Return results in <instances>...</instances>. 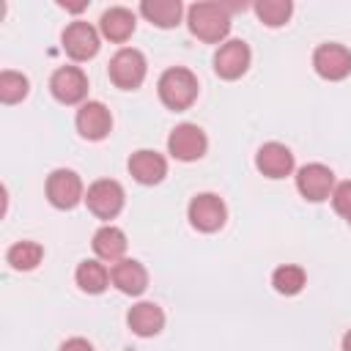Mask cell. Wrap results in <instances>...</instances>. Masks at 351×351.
<instances>
[{
  "instance_id": "obj_1",
  "label": "cell",
  "mask_w": 351,
  "mask_h": 351,
  "mask_svg": "<svg viewBox=\"0 0 351 351\" xmlns=\"http://www.w3.org/2000/svg\"><path fill=\"white\" fill-rule=\"evenodd\" d=\"M189 33L206 44H219L230 33V14L228 5L219 3H195L186 11Z\"/></svg>"
},
{
  "instance_id": "obj_2",
  "label": "cell",
  "mask_w": 351,
  "mask_h": 351,
  "mask_svg": "<svg viewBox=\"0 0 351 351\" xmlns=\"http://www.w3.org/2000/svg\"><path fill=\"white\" fill-rule=\"evenodd\" d=\"M156 90H159V99H162V104L167 110L181 112V110L192 107V101L197 99L200 85H197V77L189 69L173 66V69L162 71V77L156 82Z\"/></svg>"
},
{
  "instance_id": "obj_3",
  "label": "cell",
  "mask_w": 351,
  "mask_h": 351,
  "mask_svg": "<svg viewBox=\"0 0 351 351\" xmlns=\"http://www.w3.org/2000/svg\"><path fill=\"white\" fill-rule=\"evenodd\" d=\"M145 55L134 47H123L118 49L112 58H110V80L115 82V88H123V90H134L143 85L145 80Z\"/></svg>"
},
{
  "instance_id": "obj_4",
  "label": "cell",
  "mask_w": 351,
  "mask_h": 351,
  "mask_svg": "<svg viewBox=\"0 0 351 351\" xmlns=\"http://www.w3.org/2000/svg\"><path fill=\"white\" fill-rule=\"evenodd\" d=\"M186 217H189V222H192L195 230H200V233H214V230H219V228L225 225L228 208H225V203H222L219 195H214V192H200V195H195V197L189 200Z\"/></svg>"
},
{
  "instance_id": "obj_5",
  "label": "cell",
  "mask_w": 351,
  "mask_h": 351,
  "mask_svg": "<svg viewBox=\"0 0 351 351\" xmlns=\"http://www.w3.org/2000/svg\"><path fill=\"white\" fill-rule=\"evenodd\" d=\"M123 186L112 178H99L88 186L85 192V203H88V211L96 214L99 219H112L121 214L123 208Z\"/></svg>"
},
{
  "instance_id": "obj_6",
  "label": "cell",
  "mask_w": 351,
  "mask_h": 351,
  "mask_svg": "<svg viewBox=\"0 0 351 351\" xmlns=\"http://www.w3.org/2000/svg\"><path fill=\"white\" fill-rule=\"evenodd\" d=\"M208 140L197 123H178L167 137V151L178 162H195L206 154Z\"/></svg>"
},
{
  "instance_id": "obj_7",
  "label": "cell",
  "mask_w": 351,
  "mask_h": 351,
  "mask_svg": "<svg viewBox=\"0 0 351 351\" xmlns=\"http://www.w3.org/2000/svg\"><path fill=\"white\" fill-rule=\"evenodd\" d=\"M296 189L310 203H321V200L332 197V189H335V173H332V167H326L321 162H310V165L299 167V173H296Z\"/></svg>"
},
{
  "instance_id": "obj_8",
  "label": "cell",
  "mask_w": 351,
  "mask_h": 351,
  "mask_svg": "<svg viewBox=\"0 0 351 351\" xmlns=\"http://www.w3.org/2000/svg\"><path fill=\"white\" fill-rule=\"evenodd\" d=\"M47 197L55 208H63V211L74 208L80 200H85L82 197V178L69 167L52 170L47 178Z\"/></svg>"
},
{
  "instance_id": "obj_9",
  "label": "cell",
  "mask_w": 351,
  "mask_h": 351,
  "mask_svg": "<svg viewBox=\"0 0 351 351\" xmlns=\"http://www.w3.org/2000/svg\"><path fill=\"white\" fill-rule=\"evenodd\" d=\"M313 69L324 80H346L351 74V49L343 44H321L313 52Z\"/></svg>"
},
{
  "instance_id": "obj_10",
  "label": "cell",
  "mask_w": 351,
  "mask_h": 351,
  "mask_svg": "<svg viewBox=\"0 0 351 351\" xmlns=\"http://www.w3.org/2000/svg\"><path fill=\"white\" fill-rule=\"evenodd\" d=\"M49 93L60 104H80L88 96V77L77 66H60L49 77Z\"/></svg>"
},
{
  "instance_id": "obj_11",
  "label": "cell",
  "mask_w": 351,
  "mask_h": 351,
  "mask_svg": "<svg viewBox=\"0 0 351 351\" xmlns=\"http://www.w3.org/2000/svg\"><path fill=\"white\" fill-rule=\"evenodd\" d=\"M250 47L241 38H230L225 44H219V49L214 52V71L222 80H239L247 69H250Z\"/></svg>"
},
{
  "instance_id": "obj_12",
  "label": "cell",
  "mask_w": 351,
  "mask_h": 351,
  "mask_svg": "<svg viewBox=\"0 0 351 351\" xmlns=\"http://www.w3.org/2000/svg\"><path fill=\"white\" fill-rule=\"evenodd\" d=\"M60 41H63V49H66V55L71 60H90L99 52V47H101L96 27L88 25V22H71V25H66Z\"/></svg>"
},
{
  "instance_id": "obj_13",
  "label": "cell",
  "mask_w": 351,
  "mask_h": 351,
  "mask_svg": "<svg viewBox=\"0 0 351 351\" xmlns=\"http://www.w3.org/2000/svg\"><path fill=\"white\" fill-rule=\"evenodd\" d=\"M77 132L85 140H104L112 129V115L101 101H82L77 110Z\"/></svg>"
},
{
  "instance_id": "obj_14",
  "label": "cell",
  "mask_w": 351,
  "mask_h": 351,
  "mask_svg": "<svg viewBox=\"0 0 351 351\" xmlns=\"http://www.w3.org/2000/svg\"><path fill=\"white\" fill-rule=\"evenodd\" d=\"M255 167L266 178H285L293 173V154L282 143H263L255 154Z\"/></svg>"
},
{
  "instance_id": "obj_15",
  "label": "cell",
  "mask_w": 351,
  "mask_h": 351,
  "mask_svg": "<svg viewBox=\"0 0 351 351\" xmlns=\"http://www.w3.org/2000/svg\"><path fill=\"white\" fill-rule=\"evenodd\" d=\"M110 280H112V285L121 293H129V296H140L148 288V271H145V266L140 261H132V258H123V261L112 263Z\"/></svg>"
},
{
  "instance_id": "obj_16",
  "label": "cell",
  "mask_w": 351,
  "mask_h": 351,
  "mask_svg": "<svg viewBox=\"0 0 351 351\" xmlns=\"http://www.w3.org/2000/svg\"><path fill=\"white\" fill-rule=\"evenodd\" d=\"M129 173H132V178L137 184L151 186V184H159L167 176V162H165L162 154L143 148V151H134L129 156Z\"/></svg>"
},
{
  "instance_id": "obj_17",
  "label": "cell",
  "mask_w": 351,
  "mask_h": 351,
  "mask_svg": "<svg viewBox=\"0 0 351 351\" xmlns=\"http://www.w3.org/2000/svg\"><path fill=\"white\" fill-rule=\"evenodd\" d=\"M126 324L134 335L140 337H154L162 332L165 326V313L156 302H137L129 313H126Z\"/></svg>"
},
{
  "instance_id": "obj_18",
  "label": "cell",
  "mask_w": 351,
  "mask_h": 351,
  "mask_svg": "<svg viewBox=\"0 0 351 351\" xmlns=\"http://www.w3.org/2000/svg\"><path fill=\"white\" fill-rule=\"evenodd\" d=\"M134 14L129 11V8H123V5H112V8H107L104 14H101V19H99V30H101V36L107 38V41H115V44H123L132 33H134Z\"/></svg>"
},
{
  "instance_id": "obj_19",
  "label": "cell",
  "mask_w": 351,
  "mask_h": 351,
  "mask_svg": "<svg viewBox=\"0 0 351 351\" xmlns=\"http://www.w3.org/2000/svg\"><path fill=\"white\" fill-rule=\"evenodd\" d=\"M93 252L99 261H107V263H118L123 261V252H126V236L121 228L115 225H104L93 233Z\"/></svg>"
},
{
  "instance_id": "obj_20",
  "label": "cell",
  "mask_w": 351,
  "mask_h": 351,
  "mask_svg": "<svg viewBox=\"0 0 351 351\" xmlns=\"http://www.w3.org/2000/svg\"><path fill=\"white\" fill-rule=\"evenodd\" d=\"M140 14L156 27H176L181 22L184 5H181V0H143Z\"/></svg>"
},
{
  "instance_id": "obj_21",
  "label": "cell",
  "mask_w": 351,
  "mask_h": 351,
  "mask_svg": "<svg viewBox=\"0 0 351 351\" xmlns=\"http://www.w3.org/2000/svg\"><path fill=\"white\" fill-rule=\"evenodd\" d=\"M74 280H77L80 291H85V293H101L110 285V271L99 261H82L74 271Z\"/></svg>"
},
{
  "instance_id": "obj_22",
  "label": "cell",
  "mask_w": 351,
  "mask_h": 351,
  "mask_svg": "<svg viewBox=\"0 0 351 351\" xmlns=\"http://www.w3.org/2000/svg\"><path fill=\"white\" fill-rule=\"evenodd\" d=\"M41 258H44V247H41L38 241H16V244H11L8 252H5V261H8L11 269H16V271H30V269H36V266L41 263Z\"/></svg>"
},
{
  "instance_id": "obj_23",
  "label": "cell",
  "mask_w": 351,
  "mask_h": 351,
  "mask_svg": "<svg viewBox=\"0 0 351 351\" xmlns=\"http://www.w3.org/2000/svg\"><path fill=\"white\" fill-rule=\"evenodd\" d=\"M307 282V274L302 266H293V263H285V266H277L274 274H271V285L277 293L282 296H296Z\"/></svg>"
},
{
  "instance_id": "obj_24",
  "label": "cell",
  "mask_w": 351,
  "mask_h": 351,
  "mask_svg": "<svg viewBox=\"0 0 351 351\" xmlns=\"http://www.w3.org/2000/svg\"><path fill=\"white\" fill-rule=\"evenodd\" d=\"M293 3L291 0H261L255 3V14L266 27H280L291 19Z\"/></svg>"
},
{
  "instance_id": "obj_25",
  "label": "cell",
  "mask_w": 351,
  "mask_h": 351,
  "mask_svg": "<svg viewBox=\"0 0 351 351\" xmlns=\"http://www.w3.org/2000/svg\"><path fill=\"white\" fill-rule=\"evenodd\" d=\"M27 96V77L19 71H0V101L3 104H16Z\"/></svg>"
},
{
  "instance_id": "obj_26",
  "label": "cell",
  "mask_w": 351,
  "mask_h": 351,
  "mask_svg": "<svg viewBox=\"0 0 351 351\" xmlns=\"http://www.w3.org/2000/svg\"><path fill=\"white\" fill-rule=\"evenodd\" d=\"M332 208L340 217L351 219V181H343V184H337L332 189Z\"/></svg>"
},
{
  "instance_id": "obj_27",
  "label": "cell",
  "mask_w": 351,
  "mask_h": 351,
  "mask_svg": "<svg viewBox=\"0 0 351 351\" xmlns=\"http://www.w3.org/2000/svg\"><path fill=\"white\" fill-rule=\"evenodd\" d=\"M58 351H93V346H90L85 337H69V340L60 343Z\"/></svg>"
},
{
  "instance_id": "obj_28",
  "label": "cell",
  "mask_w": 351,
  "mask_h": 351,
  "mask_svg": "<svg viewBox=\"0 0 351 351\" xmlns=\"http://www.w3.org/2000/svg\"><path fill=\"white\" fill-rule=\"evenodd\" d=\"M343 351H351V329L343 335Z\"/></svg>"
},
{
  "instance_id": "obj_29",
  "label": "cell",
  "mask_w": 351,
  "mask_h": 351,
  "mask_svg": "<svg viewBox=\"0 0 351 351\" xmlns=\"http://www.w3.org/2000/svg\"><path fill=\"white\" fill-rule=\"evenodd\" d=\"M348 225H351V219H348Z\"/></svg>"
}]
</instances>
